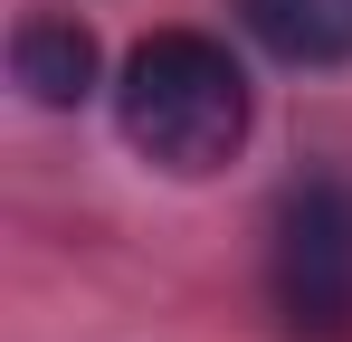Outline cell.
<instances>
[{"instance_id":"6da1fadb","label":"cell","mask_w":352,"mask_h":342,"mask_svg":"<svg viewBox=\"0 0 352 342\" xmlns=\"http://www.w3.org/2000/svg\"><path fill=\"white\" fill-rule=\"evenodd\" d=\"M115 124L153 171L200 181V171L238 162V143L257 124V95H248V67L210 29H153L115 76Z\"/></svg>"},{"instance_id":"7a4b0ae2","label":"cell","mask_w":352,"mask_h":342,"mask_svg":"<svg viewBox=\"0 0 352 342\" xmlns=\"http://www.w3.org/2000/svg\"><path fill=\"white\" fill-rule=\"evenodd\" d=\"M267 295L295 342L352 333V181L343 171L286 181V200L267 219Z\"/></svg>"},{"instance_id":"3957f363","label":"cell","mask_w":352,"mask_h":342,"mask_svg":"<svg viewBox=\"0 0 352 342\" xmlns=\"http://www.w3.org/2000/svg\"><path fill=\"white\" fill-rule=\"evenodd\" d=\"M10 76H19V95L29 105H86L96 95V29L86 19H19V38H10Z\"/></svg>"},{"instance_id":"277c9868","label":"cell","mask_w":352,"mask_h":342,"mask_svg":"<svg viewBox=\"0 0 352 342\" xmlns=\"http://www.w3.org/2000/svg\"><path fill=\"white\" fill-rule=\"evenodd\" d=\"M238 19L286 67H352V0H238Z\"/></svg>"}]
</instances>
